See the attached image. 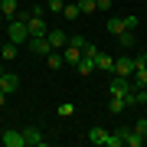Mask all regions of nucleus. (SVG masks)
<instances>
[{
    "label": "nucleus",
    "instance_id": "f257e3e1",
    "mask_svg": "<svg viewBox=\"0 0 147 147\" xmlns=\"http://www.w3.org/2000/svg\"><path fill=\"white\" fill-rule=\"evenodd\" d=\"M7 36H10V42H16V46H23V42H30V26H26V20H10L7 23Z\"/></svg>",
    "mask_w": 147,
    "mask_h": 147
},
{
    "label": "nucleus",
    "instance_id": "f03ea898",
    "mask_svg": "<svg viewBox=\"0 0 147 147\" xmlns=\"http://www.w3.org/2000/svg\"><path fill=\"white\" fill-rule=\"evenodd\" d=\"M26 46H30V53H33V56H42V59L53 53V42H49V36H30Z\"/></svg>",
    "mask_w": 147,
    "mask_h": 147
},
{
    "label": "nucleus",
    "instance_id": "7ed1b4c3",
    "mask_svg": "<svg viewBox=\"0 0 147 147\" xmlns=\"http://www.w3.org/2000/svg\"><path fill=\"white\" fill-rule=\"evenodd\" d=\"M108 92H111V95H121V98H127V95L134 92V82L124 79V75H115V82L108 85Z\"/></svg>",
    "mask_w": 147,
    "mask_h": 147
},
{
    "label": "nucleus",
    "instance_id": "20e7f679",
    "mask_svg": "<svg viewBox=\"0 0 147 147\" xmlns=\"http://www.w3.org/2000/svg\"><path fill=\"white\" fill-rule=\"evenodd\" d=\"M26 26H30V36H46V33H49V26L42 23V16H36V13H30Z\"/></svg>",
    "mask_w": 147,
    "mask_h": 147
},
{
    "label": "nucleus",
    "instance_id": "39448f33",
    "mask_svg": "<svg viewBox=\"0 0 147 147\" xmlns=\"http://www.w3.org/2000/svg\"><path fill=\"white\" fill-rule=\"evenodd\" d=\"M0 141H3V147H26L23 131H7V134H0Z\"/></svg>",
    "mask_w": 147,
    "mask_h": 147
},
{
    "label": "nucleus",
    "instance_id": "423d86ee",
    "mask_svg": "<svg viewBox=\"0 0 147 147\" xmlns=\"http://www.w3.org/2000/svg\"><path fill=\"white\" fill-rule=\"evenodd\" d=\"M115 75H124V79H131L134 75V59H115Z\"/></svg>",
    "mask_w": 147,
    "mask_h": 147
},
{
    "label": "nucleus",
    "instance_id": "0eeeda50",
    "mask_svg": "<svg viewBox=\"0 0 147 147\" xmlns=\"http://www.w3.org/2000/svg\"><path fill=\"white\" fill-rule=\"evenodd\" d=\"M118 131H121V137H124V144H127V147H144V137L137 134L134 127H118Z\"/></svg>",
    "mask_w": 147,
    "mask_h": 147
},
{
    "label": "nucleus",
    "instance_id": "6e6552de",
    "mask_svg": "<svg viewBox=\"0 0 147 147\" xmlns=\"http://www.w3.org/2000/svg\"><path fill=\"white\" fill-rule=\"evenodd\" d=\"M23 137H26V147H42V144H46V137H42L39 127H26Z\"/></svg>",
    "mask_w": 147,
    "mask_h": 147
},
{
    "label": "nucleus",
    "instance_id": "1a4fd4ad",
    "mask_svg": "<svg viewBox=\"0 0 147 147\" xmlns=\"http://www.w3.org/2000/svg\"><path fill=\"white\" fill-rule=\"evenodd\" d=\"M0 88H3L7 95H13L16 88H20V75H13V72H3V79H0Z\"/></svg>",
    "mask_w": 147,
    "mask_h": 147
},
{
    "label": "nucleus",
    "instance_id": "9d476101",
    "mask_svg": "<svg viewBox=\"0 0 147 147\" xmlns=\"http://www.w3.org/2000/svg\"><path fill=\"white\" fill-rule=\"evenodd\" d=\"M46 36H49V42H53V49H65L69 46V36H65L62 30H49Z\"/></svg>",
    "mask_w": 147,
    "mask_h": 147
},
{
    "label": "nucleus",
    "instance_id": "9b49d317",
    "mask_svg": "<svg viewBox=\"0 0 147 147\" xmlns=\"http://www.w3.org/2000/svg\"><path fill=\"white\" fill-rule=\"evenodd\" d=\"M108 134H111V131H105V127H92V131H88V141H92L95 147H105Z\"/></svg>",
    "mask_w": 147,
    "mask_h": 147
},
{
    "label": "nucleus",
    "instance_id": "f8f14e48",
    "mask_svg": "<svg viewBox=\"0 0 147 147\" xmlns=\"http://www.w3.org/2000/svg\"><path fill=\"white\" fill-rule=\"evenodd\" d=\"M62 59H65V65H79V59H82V49H75V46H65L62 49Z\"/></svg>",
    "mask_w": 147,
    "mask_h": 147
},
{
    "label": "nucleus",
    "instance_id": "ddd939ff",
    "mask_svg": "<svg viewBox=\"0 0 147 147\" xmlns=\"http://www.w3.org/2000/svg\"><path fill=\"white\" fill-rule=\"evenodd\" d=\"M95 65H98V69H105V72H115V56L98 53V56H95Z\"/></svg>",
    "mask_w": 147,
    "mask_h": 147
},
{
    "label": "nucleus",
    "instance_id": "4468645a",
    "mask_svg": "<svg viewBox=\"0 0 147 147\" xmlns=\"http://www.w3.org/2000/svg\"><path fill=\"white\" fill-rule=\"evenodd\" d=\"M95 69H98V65H95V59H88V56H82V59H79V65H75V72H79V75H92Z\"/></svg>",
    "mask_w": 147,
    "mask_h": 147
},
{
    "label": "nucleus",
    "instance_id": "2eb2a0df",
    "mask_svg": "<svg viewBox=\"0 0 147 147\" xmlns=\"http://www.w3.org/2000/svg\"><path fill=\"white\" fill-rule=\"evenodd\" d=\"M62 16H65L69 23H72V20H79V16H82V10H79V3H75V0H69V3L62 7Z\"/></svg>",
    "mask_w": 147,
    "mask_h": 147
},
{
    "label": "nucleus",
    "instance_id": "dca6fc26",
    "mask_svg": "<svg viewBox=\"0 0 147 147\" xmlns=\"http://www.w3.org/2000/svg\"><path fill=\"white\" fill-rule=\"evenodd\" d=\"M46 65L53 69V72H56V69H62V65H65V59H62V53H59V49H53V53L46 56Z\"/></svg>",
    "mask_w": 147,
    "mask_h": 147
},
{
    "label": "nucleus",
    "instance_id": "f3484780",
    "mask_svg": "<svg viewBox=\"0 0 147 147\" xmlns=\"http://www.w3.org/2000/svg\"><path fill=\"white\" fill-rule=\"evenodd\" d=\"M124 30H127V26H124V16H121V20H118V16H111V20H108V33H111V36H121Z\"/></svg>",
    "mask_w": 147,
    "mask_h": 147
},
{
    "label": "nucleus",
    "instance_id": "a211bd4d",
    "mask_svg": "<svg viewBox=\"0 0 147 147\" xmlns=\"http://www.w3.org/2000/svg\"><path fill=\"white\" fill-rule=\"evenodd\" d=\"M124 108H127V101L121 98V95H111V101H108V111H111V115H121Z\"/></svg>",
    "mask_w": 147,
    "mask_h": 147
},
{
    "label": "nucleus",
    "instance_id": "6ab92c4d",
    "mask_svg": "<svg viewBox=\"0 0 147 147\" xmlns=\"http://www.w3.org/2000/svg\"><path fill=\"white\" fill-rule=\"evenodd\" d=\"M0 13H3L7 20H13V13H16V0H0Z\"/></svg>",
    "mask_w": 147,
    "mask_h": 147
},
{
    "label": "nucleus",
    "instance_id": "aec40b11",
    "mask_svg": "<svg viewBox=\"0 0 147 147\" xmlns=\"http://www.w3.org/2000/svg\"><path fill=\"white\" fill-rule=\"evenodd\" d=\"M121 144H124L121 131H111V134H108V141H105V147H121Z\"/></svg>",
    "mask_w": 147,
    "mask_h": 147
},
{
    "label": "nucleus",
    "instance_id": "412c9836",
    "mask_svg": "<svg viewBox=\"0 0 147 147\" xmlns=\"http://www.w3.org/2000/svg\"><path fill=\"white\" fill-rule=\"evenodd\" d=\"M75 3H79L82 13H95V10H98V3H95V0H75Z\"/></svg>",
    "mask_w": 147,
    "mask_h": 147
},
{
    "label": "nucleus",
    "instance_id": "4be33fe9",
    "mask_svg": "<svg viewBox=\"0 0 147 147\" xmlns=\"http://www.w3.org/2000/svg\"><path fill=\"white\" fill-rule=\"evenodd\" d=\"M69 46H75V49H85V46H88V39H85L82 33H75V36H69Z\"/></svg>",
    "mask_w": 147,
    "mask_h": 147
},
{
    "label": "nucleus",
    "instance_id": "5701e85b",
    "mask_svg": "<svg viewBox=\"0 0 147 147\" xmlns=\"http://www.w3.org/2000/svg\"><path fill=\"white\" fill-rule=\"evenodd\" d=\"M118 42H121V46H131V42H134V33L131 30H124V33H121V36H115Z\"/></svg>",
    "mask_w": 147,
    "mask_h": 147
},
{
    "label": "nucleus",
    "instance_id": "b1692460",
    "mask_svg": "<svg viewBox=\"0 0 147 147\" xmlns=\"http://www.w3.org/2000/svg\"><path fill=\"white\" fill-rule=\"evenodd\" d=\"M56 111H59V115H62V118H69V115H75V108H72V101H62V105H59Z\"/></svg>",
    "mask_w": 147,
    "mask_h": 147
},
{
    "label": "nucleus",
    "instance_id": "393cba45",
    "mask_svg": "<svg viewBox=\"0 0 147 147\" xmlns=\"http://www.w3.org/2000/svg\"><path fill=\"white\" fill-rule=\"evenodd\" d=\"M3 59H16V42H7L3 46V53H0Z\"/></svg>",
    "mask_w": 147,
    "mask_h": 147
},
{
    "label": "nucleus",
    "instance_id": "a878e982",
    "mask_svg": "<svg viewBox=\"0 0 147 147\" xmlns=\"http://www.w3.org/2000/svg\"><path fill=\"white\" fill-rule=\"evenodd\" d=\"M46 7H49V10H56V13H62V7H65V0H46Z\"/></svg>",
    "mask_w": 147,
    "mask_h": 147
},
{
    "label": "nucleus",
    "instance_id": "bb28decb",
    "mask_svg": "<svg viewBox=\"0 0 147 147\" xmlns=\"http://www.w3.org/2000/svg\"><path fill=\"white\" fill-rule=\"evenodd\" d=\"M134 131L141 134V137H147V118H141V121H137V124H134Z\"/></svg>",
    "mask_w": 147,
    "mask_h": 147
},
{
    "label": "nucleus",
    "instance_id": "cd10ccee",
    "mask_svg": "<svg viewBox=\"0 0 147 147\" xmlns=\"http://www.w3.org/2000/svg\"><path fill=\"white\" fill-rule=\"evenodd\" d=\"M124 26H127V30H137V26H141V20H137V16H124Z\"/></svg>",
    "mask_w": 147,
    "mask_h": 147
},
{
    "label": "nucleus",
    "instance_id": "c85d7f7f",
    "mask_svg": "<svg viewBox=\"0 0 147 147\" xmlns=\"http://www.w3.org/2000/svg\"><path fill=\"white\" fill-rule=\"evenodd\" d=\"M82 56H88V59H95V56H98V49H95V42H88V46L82 49Z\"/></svg>",
    "mask_w": 147,
    "mask_h": 147
},
{
    "label": "nucleus",
    "instance_id": "c756f323",
    "mask_svg": "<svg viewBox=\"0 0 147 147\" xmlns=\"http://www.w3.org/2000/svg\"><path fill=\"white\" fill-rule=\"evenodd\" d=\"M95 3H98V10H108V7H111V0H95Z\"/></svg>",
    "mask_w": 147,
    "mask_h": 147
},
{
    "label": "nucleus",
    "instance_id": "7c9ffc66",
    "mask_svg": "<svg viewBox=\"0 0 147 147\" xmlns=\"http://www.w3.org/2000/svg\"><path fill=\"white\" fill-rule=\"evenodd\" d=\"M3 105H7V92L0 88V108H3Z\"/></svg>",
    "mask_w": 147,
    "mask_h": 147
},
{
    "label": "nucleus",
    "instance_id": "2f4dec72",
    "mask_svg": "<svg viewBox=\"0 0 147 147\" xmlns=\"http://www.w3.org/2000/svg\"><path fill=\"white\" fill-rule=\"evenodd\" d=\"M3 72H7V69H3V65H0V79H3Z\"/></svg>",
    "mask_w": 147,
    "mask_h": 147
},
{
    "label": "nucleus",
    "instance_id": "473e14b6",
    "mask_svg": "<svg viewBox=\"0 0 147 147\" xmlns=\"http://www.w3.org/2000/svg\"><path fill=\"white\" fill-rule=\"evenodd\" d=\"M3 20H7V16H3V13H0V26H3Z\"/></svg>",
    "mask_w": 147,
    "mask_h": 147
},
{
    "label": "nucleus",
    "instance_id": "72a5a7b5",
    "mask_svg": "<svg viewBox=\"0 0 147 147\" xmlns=\"http://www.w3.org/2000/svg\"><path fill=\"white\" fill-rule=\"evenodd\" d=\"M144 62H147V53H144Z\"/></svg>",
    "mask_w": 147,
    "mask_h": 147
},
{
    "label": "nucleus",
    "instance_id": "f704fd0d",
    "mask_svg": "<svg viewBox=\"0 0 147 147\" xmlns=\"http://www.w3.org/2000/svg\"><path fill=\"white\" fill-rule=\"evenodd\" d=\"M0 144H3V141H0Z\"/></svg>",
    "mask_w": 147,
    "mask_h": 147
},
{
    "label": "nucleus",
    "instance_id": "c9c22d12",
    "mask_svg": "<svg viewBox=\"0 0 147 147\" xmlns=\"http://www.w3.org/2000/svg\"><path fill=\"white\" fill-rule=\"evenodd\" d=\"M65 3H69V0H65Z\"/></svg>",
    "mask_w": 147,
    "mask_h": 147
}]
</instances>
